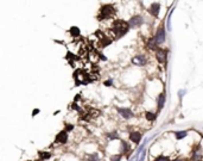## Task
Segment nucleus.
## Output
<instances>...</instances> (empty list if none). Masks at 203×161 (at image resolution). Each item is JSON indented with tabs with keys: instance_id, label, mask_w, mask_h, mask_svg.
Instances as JSON below:
<instances>
[{
	"instance_id": "f257e3e1",
	"label": "nucleus",
	"mask_w": 203,
	"mask_h": 161,
	"mask_svg": "<svg viewBox=\"0 0 203 161\" xmlns=\"http://www.w3.org/2000/svg\"><path fill=\"white\" fill-rule=\"evenodd\" d=\"M129 30V25H128V22L123 20V19H115L114 22L112 23V26H111V31L113 36H114L117 39L121 38L123 36H125Z\"/></svg>"
},
{
	"instance_id": "f03ea898",
	"label": "nucleus",
	"mask_w": 203,
	"mask_h": 161,
	"mask_svg": "<svg viewBox=\"0 0 203 161\" xmlns=\"http://www.w3.org/2000/svg\"><path fill=\"white\" fill-rule=\"evenodd\" d=\"M115 14V7L113 5H103L101 6V9L99 11V14H97V20L101 22L105 19H109L113 16Z\"/></svg>"
},
{
	"instance_id": "7ed1b4c3",
	"label": "nucleus",
	"mask_w": 203,
	"mask_h": 161,
	"mask_svg": "<svg viewBox=\"0 0 203 161\" xmlns=\"http://www.w3.org/2000/svg\"><path fill=\"white\" fill-rule=\"evenodd\" d=\"M153 39H155V42H156L157 45L158 44H163L165 42V28H164V25H160L159 26V29L157 30Z\"/></svg>"
},
{
	"instance_id": "20e7f679",
	"label": "nucleus",
	"mask_w": 203,
	"mask_h": 161,
	"mask_svg": "<svg viewBox=\"0 0 203 161\" xmlns=\"http://www.w3.org/2000/svg\"><path fill=\"white\" fill-rule=\"evenodd\" d=\"M156 59L159 63H165L167 60V50L163 48H157L156 50Z\"/></svg>"
},
{
	"instance_id": "39448f33",
	"label": "nucleus",
	"mask_w": 203,
	"mask_h": 161,
	"mask_svg": "<svg viewBox=\"0 0 203 161\" xmlns=\"http://www.w3.org/2000/svg\"><path fill=\"white\" fill-rule=\"evenodd\" d=\"M117 111L119 112V115L125 119H131L134 116L133 111L131 109H127V108H117Z\"/></svg>"
},
{
	"instance_id": "423d86ee",
	"label": "nucleus",
	"mask_w": 203,
	"mask_h": 161,
	"mask_svg": "<svg viewBox=\"0 0 203 161\" xmlns=\"http://www.w3.org/2000/svg\"><path fill=\"white\" fill-rule=\"evenodd\" d=\"M143 23H144V19L141 16H134V17H132L128 20V25L129 28H139Z\"/></svg>"
},
{
	"instance_id": "0eeeda50",
	"label": "nucleus",
	"mask_w": 203,
	"mask_h": 161,
	"mask_svg": "<svg viewBox=\"0 0 203 161\" xmlns=\"http://www.w3.org/2000/svg\"><path fill=\"white\" fill-rule=\"evenodd\" d=\"M146 62H147V60L144 55H137L132 59V63L135 64V66H145Z\"/></svg>"
},
{
	"instance_id": "6e6552de",
	"label": "nucleus",
	"mask_w": 203,
	"mask_h": 161,
	"mask_svg": "<svg viewBox=\"0 0 203 161\" xmlns=\"http://www.w3.org/2000/svg\"><path fill=\"white\" fill-rule=\"evenodd\" d=\"M56 142L62 143V144L67 143V142H68V133H67L66 130L61 131V133H60L57 136H56Z\"/></svg>"
},
{
	"instance_id": "1a4fd4ad",
	"label": "nucleus",
	"mask_w": 203,
	"mask_h": 161,
	"mask_svg": "<svg viewBox=\"0 0 203 161\" xmlns=\"http://www.w3.org/2000/svg\"><path fill=\"white\" fill-rule=\"evenodd\" d=\"M159 12H160V4L159 3H153L150 7V13L153 16V17H158L159 16Z\"/></svg>"
},
{
	"instance_id": "9d476101",
	"label": "nucleus",
	"mask_w": 203,
	"mask_h": 161,
	"mask_svg": "<svg viewBox=\"0 0 203 161\" xmlns=\"http://www.w3.org/2000/svg\"><path fill=\"white\" fill-rule=\"evenodd\" d=\"M129 140L138 144V143L140 142V140H141V133H139V131H132L131 134H129Z\"/></svg>"
},
{
	"instance_id": "9b49d317",
	"label": "nucleus",
	"mask_w": 203,
	"mask_h": 161,
	"mask_svg": "<svg viewBox=\"0 0 203 161\" xmlns=\"http://www.w3.org/2000/svg\"><path fill=\"white\" fill-rule=\"evenodd\" d=\"M165 93L164 92H161L159 95H158V98H157V104H158V111H160L161 109L164 108V104H165Z\"/></svg>"
},
{
	"instance_id": "f8f14e48",
	"label": "nucleus",
	"mask_w": 203,
	"mask_h": 161,
	"mask_svg": "<svg viewBox=\"0 0 203 161\" xmlns=\"http://www.w3.org/2000/svg\"><path fill=\"white\" fill-rule=\"evenodd\" d=\"M121 148H123V153L124 154H126V156L128 158L129 156V154H131V148H129V146H128V143L126 142V141H121Z\"/></svg>"
},
{
	"instance_id": "ddd939ff",
	"label": "nucleus",
	"mask_w": 203,
	"mask_h": 161,
	"mask_svg": "<svg viewBox=\"0 0 203 161\" xmlns=\"http://www.w3.org/2000/svg\"><path fill=\"white\" fill-rule=\"evenodd\" d=\"M69 32H70V35L72 37H78L80 34H81V31H80V29L77 26H71L70 30H69Z\"/></svg>"
},
{
	"instance_id": "4468645a",
	"label": "nucleus",
	"mask_w": 203,
	"mask_h": 161,
	"mask_svg": "<svg viewBox=\"0 0 203 161\" xmlns=\"http://www.w3.org/2000/svg\"><path fill=\"white\" fill-rule=\"evenodd\" d=\"M147 47H149L150 50H157V44H156V42H155V39H153V38H150L147 41Z\"/></svg>"
},
{
	"instance_id": "2eb2a0df",
	"label": "nucleus",
	"mask_w": 203,
	"mask_h": 161,
	"mask_svg": "<svg viewBox=\"0 0 203 161\" xmlns=\"http://www.w3.org/2000/svg\"><path fill=\"white\" fill-rule=\"evenodd\" d=\"M175 136H176L177 140H182V139L188 136V131H185V130L184 131H177V133H175Z\"/></svg>"
},
{
	"instance_id": "dca6fc26",
	"label": "nucleus",
	"mask_w": 203,
	"mask_h": 161,
	"mask_svg": "<svg viewBox=\"0 0 203 161\" xmlns=\"http://www.w3.org/2000/svg\"><path fill=\"white\" fill-rule=\"evenodd\" d=\"M38 154H39V159L42 161L43 160H48L49 158L51 156V153H48V152H39Z\"/></svg>"
},
{
	"instance_id": "f3484780",
	"label": "nucleus",
	"mask_w": 203,
	"mask_h": 161,
	"mask_svg": "<svg viewBox=\"0 0 203 161\" xmlns=\"http://www.w3.org/2000/svg\"><path fill=\"white\" fill-rule=\"evenodd\" d=\"M145 117H146V119L147 120H151V122H153L156 118H157V114H153V112H146L145 114Z\"/></svg>"
},
{
	"instance_id": "a211bd4d",
	"label": "nucleus",
	"mask_w": 203,
	"mask_h": 161,
	"mask_svg": "<svg viewBox=\"0 0 203 161\" xmlns=\"http://www.w3.org/2000/svg\"><path fill=\"white\" fill-rule=\"evenodd\" d=\"M86 161H99V155L94 153V154H89L86 158Z\"/></svg>"
},
{
	"instance_id": "6ab92c4d",
	"label": "nucleus",
	"mask_w": 203,
	"mask_h": 161,
	"mask_svg": "<svg viewBox=\"0 0 203 161\" xmlns=\"http://www.w3.org/2000/svg\"><path fill=\"white\" fill-rule=\"evenodd\" d=\"M107 137H108L109 140H118V139H119V135H118L117 131H112V133H108V134H107Z\"/></svg>"
},
{
	"instance_id": "aec40b11",
	"label": "nucleus",
	"mask_w": 203,
	"mask_h": 161,
	"mask_svg": "<svg viewBox=\"0 0 203 161\" xmlns=\"http://www.w3.org/2000/svg\"><path fill=\"white\" fill-rule=\"evenodd\" d=\"M155 161H170V158L165 156V155H159L158 158L155 159Z\"/></svg>"
},
{
	"instance_id": "412c9836",
	"label": "nucleus",
	"mask_w": 203,
	"mask_h": 161,
	"mask_svg": "<svg viewBox=\"0 0 203 161\" xmlns=\"http://www.w3.org/2000/svg\"><path fill=\"white\" fill-rule=\"evenodd\" d=\"M121 160V154H115L111 158V161H120Z\"/></svg>"
},
{
	"instance_id": "4be33fe9",
	"label": "nucleus",
	"mask_w": 203,
	"mask_h": 161,
	"mask_svg": "<svg viewBox=\"0 0 203 161\" xmlns=\"http://www.w3.org/2000/svg\"><path fill=\"white\" fill-rule=\"evenodd\" d=\"M112 84H113V81L112 80H107V81H105V86H107V87H109V86H112Z\"/></svg>"
},
{
	"instance_id": "5701e85b",
	"label": "nucleus",
	"mask_w": 203,
	"mask_h": 161,
	"mask_svg": "<svg viewBox=\"0 0 203 161\" xmlns=\"http://www.w3.org/2000/svg\"><path fill=\"white\" fill-rule=\"evenodd\" d=\"M72 129H74V126H72V125H66V131H67V133L71 131Z\"/></svg>"
},
{
	"instance_id": "b1692460",
	"label": "nucleus",
	"mask_w": 203,
	"mask_h": 161,
	"mask_svg": "<svg viewBox=\"0 0 203 161\" xmlns=\"http://www.w3.org/2000/svg\"><path fill=\"white\" fill-rule=\"evenodd\" d=\"M37 112H39V110H35V111H33V114H32V115H33V116H35V115H37Z\"/></svg>"
},
{
	"instance_id": "393cba45",
	"label": "nucleus",
	"mask_w": 203,
	"mask_h": 161,
	"mask_svg": "<svg viewBox=\"0 0 203 161\" xmlns=\"http://www.w3.org/2000/svg\"><path fill=\"white\" fill-rule=\"evenodd\" d=\"M174 161H183V160H180V159H178V160H174Z\"/></svg>"
}]
</instances>
